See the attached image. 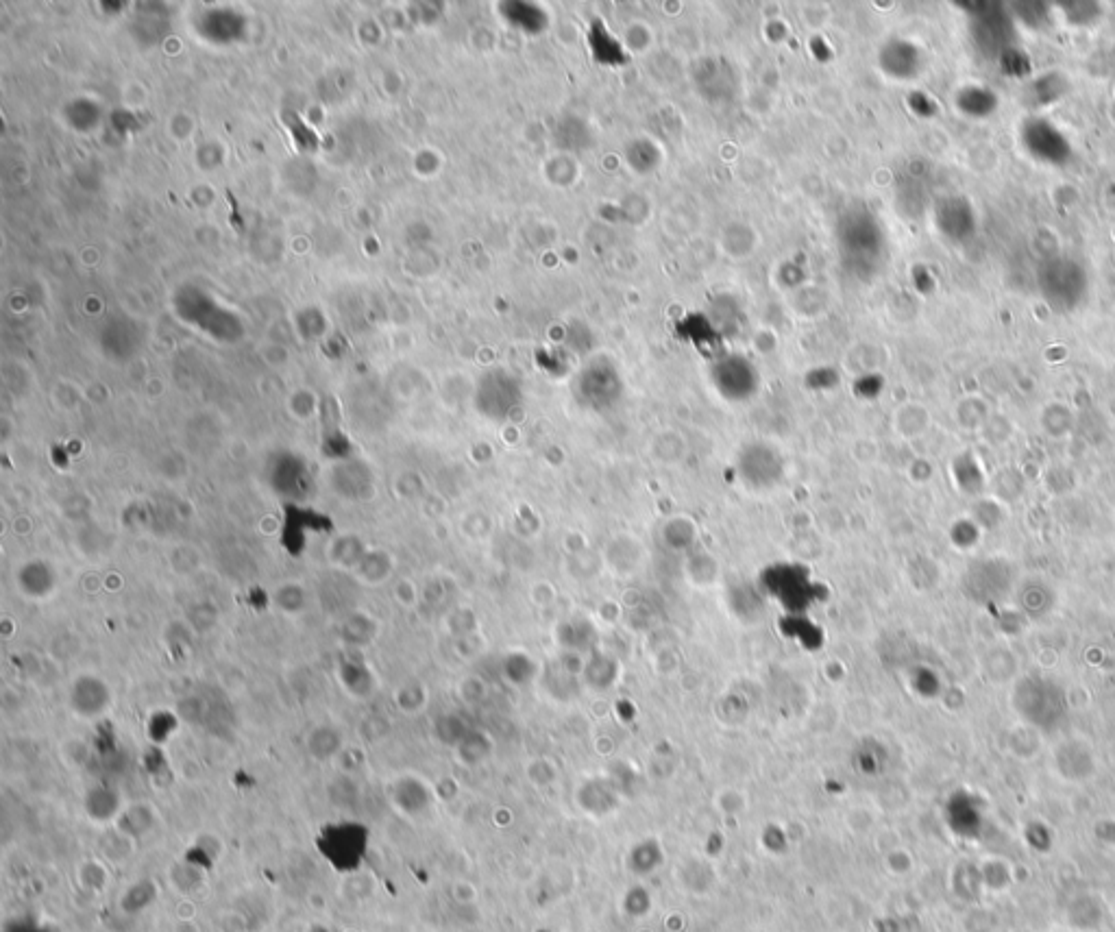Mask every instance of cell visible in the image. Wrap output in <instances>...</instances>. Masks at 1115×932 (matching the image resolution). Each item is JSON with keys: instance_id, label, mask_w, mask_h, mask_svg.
Returning <instances> with one entry per match:
<instances>
[{"instance_id": "obj_3", "label": "cell", "mask_w": 1115, "mask_h": 932, "mask_svg": "<svg viewBox=\"0 0 1115 932\" xmlns=\"http://www.w3.org/2000/svg\"><path fill=\"white\" fill-rule=\"evenodd\" d=\"M392 802L399 808L403 815H419L427 806H430V791H427L421 780L412 776H403L392 784Z\"/></svg>"}, {"instance_id": "obj_8", "label": "cell", "mask_w": 1115, "mask_h": 932, "mask_svg": "<svg viewBox=\"0 0 1115 932\" xmlns=\"http://www.w3.org/2000/svg\"><path fill=\"white\" fill-rule=\"evenodd\" d=\"M395 702H397V708L403 710V713L414 715V713H419V710H423V706L427 702V695H425L421 684H406L397 691Z\"/></svg>"}, {"instance_id": "obj_7", "label": "cell", "mask_w": 1115, "mask_h": 932, "mask_svg": "<svg viewBox=\"0 0 1115 932\" xmlns=\"http://www.w3.org/2000/svg\"><path fill=\"white\" fill-rule=\"evenodd\" d=\"M340 678L342 684L347 686V691L353 695H360V689L362 695L371 691V673L369 669L362 667L360 662H345V667L340 671Z\"/></svg>"}, {"instance_id": "obj_5", "label": "cell", "mask_w": 1115, "mask_h": 932, "mask_svg": "<svg viewBox=\"0 0 1115 932\" xmlns=\"http://www.w3.org/2000/svg\"><path fill=\"white\" fill-rule=\"evenodd\" d=\"M366 551H369V549L362 545L358 536H340L332 543V547H329V560L338 564V567H342V569L353 571L360 564V560L364 558Z\"/></svg>"}, {"instance_id": "obj_2", "label": "cell", "mask_w": 1115, "mask_h": 932, "mask_svg": "<svg viewBox=\"0 0 1115 932\" xmlns=\"http://www.w3.org/2000/svg\"><path fill=\"white\" fill-rule=\"evenodd\" d=\"M16 586L20 593L29 599H46L55 593L57 588V571L53 564H48L42 558H35L24 562L16 571Z\"/></svg>"}, {"instance_id": "obj_4", "label": "cell", "mask_w": 1115, "mask_h": 932, "mask_svg": "<svg viewBox=\"0 0 1115 932\" xmlns=\"http://www.w3.org/2000/svg\"><path fill=\"white\" fill-rule=\"evenodd\" d=\"M353 573L358 575V580L364 584H382L392 573V560L382 549H373V551L369 549L360 560L358 567L353 569Z\"/></svg>"}, {"instance_id": "obj_6", "label": "cell", "mask_w": 1115, "mask_h": 932, "mask_svg": "<svg viewBox=\"0 0 1115 932\" xmlns=\"http://www.w3.org/2000/svg\"><path fill=\"white\" fill-rule=\"evenodd\" d=\"M342 747L340 732L332 726H321L310 732L308 737V752L316 760H329L334 758Z\"/></svg>"}, {"instance_id": "obj_1", "label": "cell", "mask_w": 1115, "mask_h": 932, "mask_svg": "<svg viewBox=\"0 0 1115 932\" xmlns=\"http://www.w3.org/2000/svg\"><path fill=\"white\" fill-rule=\"evenodd\" d=\"M68 702L72 713L79 715L81 719H98L109 710L112 691H109L105 680L92 676V673H83V676L72 682Z\"/></svg>"}]
</instances>
